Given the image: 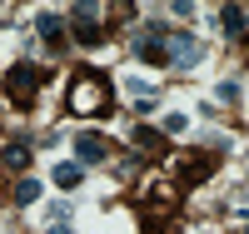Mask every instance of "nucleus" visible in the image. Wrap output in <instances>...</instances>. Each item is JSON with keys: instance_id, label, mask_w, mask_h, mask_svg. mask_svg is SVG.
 I'll list each match as a JSON object with an SVG mask.
<instances>
[{"instance_id": "f257e3e1", "label": "nucleus", "mask_w": 249, "mask_h": 234, "mask_svg": "<svg viewBox=\"0 0 249 234\" xmlns=\"http://www.w3.org/2000/svg\"><path fill=\"white\" fill-rule=\"evenodd\" d=\"M65 110L70 115H110V80L100 75V70H80L70 80Z\"/></svg>"}, {"instance_id": "f03ea898", "label": "nucleus", "mask_w": 249, "mask_h": 234, "mask_svg": "<svg viewBox=\"0 0 249 234\" xmlns=\"http://www.w3.org/2000/svg\"><path fill=\"white\" fill-rule=\"evenodd\" d=\"M40 85H45V70L30 65V60H15V65L5 70V100L20 105V110H30L35 95H40Z\"/></svg>"}, {"instance_id": "7ed1b4c3", "label": "nucleus", "mask_w": 249, "mask_h": 234, "mask_svg": "<svg viewBox=\"0 0 249 234\" xmlns=\"http://www.w3.org/2000/svg\"><path fill=\"white\" fill-rule=\"evenodd\" d=\"M70 20H75V40L80 45H100V40H105V15H100V5L80 0V5L70 10Z\"/></svg>"}, {"instance_id": "20e7f679", "label": "nucleus", "mask_w": 249, "mask_h": 234, "mask_svg": "<svg viewBox=\"0 0 249 234\" xmlns=\"http://www.w3.org/2000/svg\"><path fill=\"white\" fill-rule=\"evenodd\" d=\"M195 60H199V40L190 30H170V65L175 70H190Z\"/></svg>"}, {"instance_id": "39448f33", "label": "nucleus", "mask_w": 249, "mask_h": 234, "mask_svg": "<svg viewBox=\"0 0 249 234\" xmlns=\"http://www.w3.org/2000/svg\"><path fill=\"white\" fill-rule=\"evenodd\" d=\"M75 150H80V164H100V160H110V140L95 135V130H85L75 140Z\"/></svg>"}, {"instance_id": "423d86ee", "label": "nucleus", "mask_w": 249, "mask_h": 234, "mask_svg": "<svg viewBox=\"0 0 249 234\" xmlns=\"http://www.w3.org/2000/svg\"><path fill=\"white\" fill-rule=\"evenodd\" d=\"M214 164H219V155H214V150H210V155H199V160H190V164L179 169V184H184V189H195V184H204V180L214 175Z\"/></svg>"}, {"instance_id": "0eeeda50", "label": "nucleus", "mask_w": 249, "mask_h": 234, "mask_svg": "<svg viewBox=\"0 0 249 234\" xmlns=\"http://www.w3.org/2000/svg\"><path fill=\"white\" fill-rule=\"evenodd\" d=\"M30 155H35V150H30L25 140H5V144H0V164H5V169H25Z\"/></svg>"}, {"instance_id": "6e6552de", "label": "nucleus", "mask_w": 249, "mask_h": 234, "mask_svg": "<svg viewBox=\"0 0 249 234\" xmlns=\"http://www.w3.org/2000/svg\"><path fill=\"white\" fill-rule=\"evenodd\" d=\"M35 30H40V40H45V45H65V20H60L55 10H45L35 20Z\"/></svg>"}, {"instance_id": "1a4fd4ad", "label": "nucleus", "mask_w": 249, "mask_h": 234, "mask_svg": "<svg viewBox=\"0 0 249 234\" xmlns=\"http://www.w3.org/2000/svg\"><path fill=\"white\" fill-rule=\"evenodd\" d=\"M219 25H224V35H230V40H244V25H249L244 5H224V10H219Z\"/></svg>"}, {"instance_id": "9d476101", "label": "nucleus", "mask_w": 249, "mask_h": 234, "mask_svg": "<svg viewBox=\"0 0 249 234\" xmlns=\"http://www.w3.org/2000/svg\"><path fill=\"white\" fill-rule=\"evenodd\" d=\"M135 144H140V155H164V130H150V125H135Z\"/></svg>"}, {"instance_id": "9b49d317", "label": "nucleus", "mask_w": 249, "mask_h": 234, "mask_svg": "<svg viewBox=\"0 0 249 234\" xmlns=\"http://www.w3.org/2000/svg\"><path fill=\"white\" fill-rule=\"evenodd\" d=\"M80 180H85V164H75V160H65V164H55V184H60V189H75Z\"/></svg>"}, {"instance_id": "f8f14e48", "label": "nucleus", "mask_w": 249, "mask_h": 234, "mask_svg": "<svg viewBox=\"0 0 249 234\" xmlns=\"http://www.w3.org/2000/svg\"><path fill=\"white\" fill-rule=\"evenodd\" d=\"M10 199H15V204H35V199H40V180L20 175V180H15V189H10Z\"/></svg>"}, {"instance_id": "ddd939ff", "label": "nucleus", "mask_w": 249, "mask_h": 234, "mask_svg": "<svg viewBox=\"0 0 249 234\" xmlns=\"http://www.w3.org/2000/svg\"><path fill=\"white\" fill-rule=\"evenodd\" d=\"M184 125H190V120H184V115H170V120H164V135H179Z\"/></svg>"}, {"instance_id": "4468645a", "label": "nucleus", "mask_w": 249, "mask_h": 234, "mask_svg": "<svg viewBox=\"0 0 249 234\" xmlns=\"http://www.w3.org/2000/svg\"><path fill=\"white\" fill-rule=\"evenodd\" d=\"M50 234H70V229H65V224H55V229H50Z\"/></svg>"}, {"instance_id": "2eb2a0df", "label": "nucleus", "mask_w": 249, "mask_h": 234, "mask_svg": "<svg viewBox=\"0 0 249 234\" xmlns=\"http://www.w3.org/2000/svg\"><path fill=\"white\" fill-rule=\"evenodd\" d=\"M244 234H249V229H244Z\"/></svg>"}]
</instances>
